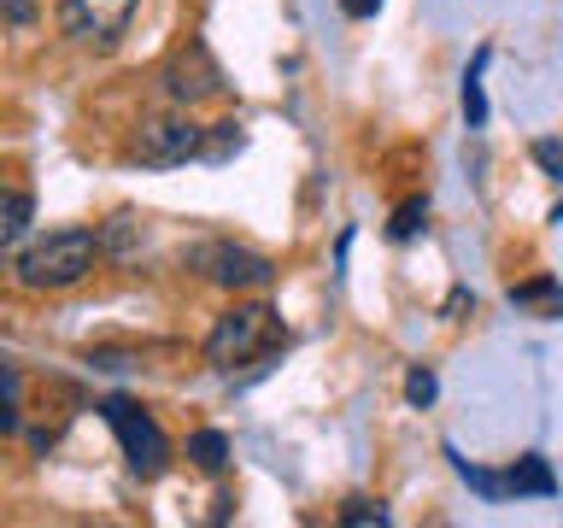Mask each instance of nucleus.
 <instances>
[{
  "label": "nucleus",
  "mask_w": 563,
  "mask_h": 528,
  "mask_svg": "<svg viewBox=\"0 0 563 528\" xmlns=\"http://www.w3.org/2000/svg\"><path fill=\"white\" fill-rule=\"evenodd\" d=\"M282 317L271 306H229L218 323H211L206 334V364L218 370V376H235L241 364H264V359H276L282 352Z\"/></svg>",
  "instance_id": "f257e3e1"
},
{
  "label": "nucleus",
  "mask_w": 563,
  "mask_h": 528,
  "mask_svg": "<svg viewBox=\"0 0 563 528\" xmlns=\"http://www.w3.org/2000/svg\"><path fill=\"white\" fill-rule=\"evenodd\" d=\"M95 258H100L95 229H47L42 241L24 246L18 282H24L30 294H65V288H77V282L95 271Z\"/></svg>",
  "instance_id": "f03ea898"
},
{
  "label": "nucleus",
  "mask_w": 563,
  "mask_h": 528,
  "mask_svg": "<svg viewBox=\"0 0 563 528\" xmlns=\"http://www.w3.org/2000/svg\"><path fill=\"white\" fill-rule=\"evenodd\" d=\"M100 417H106V429L118 435V447H123V458H130V470L141 482H158V475L170 470V435L153 422V411H141L135 399L112 394V399H100Z\"/></svg>",
  "instance_id": "7ed1b4c3"
},
{
  "label": "nucleus",
  "mask_w": 563,
  "mask_h": 528,
  "mask_svg": "<svg viewBox=\"0 0 563 528\" xmlns=\"http://www.w3.org/2000/svg\"><path fill=\"white\" fill-rule=\"evenodd\" d=\"M130 165H147V170H176L188 158H200V123L183 112H158V118H141L130 130V147H123Z\"/></svg>",
  "instance_id": "20e7f679"
},
{
  "label": "nucleus",
  "mask_w": 563,
  "mask_h": 528,
  "mask_svg": "<svg viewBox=\"0 0 563 528\" xmlns=\"http://www.w3.org/2000/svg\"><path fill=\"white\" fill-rule=\"evenodd\" d=\"M158 82H165V95L176 106H200L211 95H223V70L218 59H211V47L206 42H183L165 59V70H158Z\"/></svg>",
  "instance_id": "39448f33"
},
{
  "label": "nucleus",
  "mask_w": 563,
  "mask_h": 528,
  "mask_svg": "<svg viewBox=\"0 0 563 528\" xmlns=\"http://www.w3.org/2000/svg\"><path fill=\"white\" fill-rule=\"evenodd\" d=\"M141 0H65L59 7V30L77 47H112L123 30H130Z\"/></svg>",
  "instance_id": "423d86ee"
},
{
  "label": "nucleus",
  "mask_w": 563,
  "mask_h": 528,
  "mask_svg": "<svg viewBox=\"0 0 563 528\" xmlns=\"http://www.w3.org/2000/svg\"><path fill=\"white\" fill-rule=\"evenodd\" d=\"M194 271H206L218 288H264V282L276 276V264L253 253V246H235V241H206V246H194Z\"/></svg>",
  "instance_id": "0eeeda50"
},
{
  "label": "nucleus",
  "mask_w": 563,
  "mask_h": 528,
  "mask_svg": "<svg viewBox=\"0 0 563 528\" xmlns=\"http://www.w3.org/2000/svg\"><path fill=\"white\" fill-rule=\"evenodd\" d=\"M499 482H505V499H510V493H517V499H522V493H534V499H552V493H558V475H552L545 458H517Z\"/></svg>",
  "instance_id": "6e6552de"
},
{
  "label": "nucleus",
  "mask_w": 563,
  "mask_h": 528,
  "mask_svg": "<svg viewBox=\"0 0 563 528\" xmlns=\"http://www.w3.org/2000/svg\"><path fill=\"white\" fill-rule=\"evenodd\" d=\"M30 218H35L30 188H18V183H7V176H0V246H12L18 235H24Z\"/></svg>",
  "instance_id": "1a4fd4ad"
},
{
  "label": "nucleus",
  "mask_w": 563,
  "mask_h": 528,
  "mask_svg": "<svg viewBox=\"0 0 563 528\" xmlns=\"http://www.w3.org/2000/svg\"><path fill=\"white\" fill-rule=\"evenodd\" d=\"M241 147H246V130H241L235 118H223V123H211V130H200V158H206V165H229Z\"/></svg>",
  "instance_id": "9d476101"
},
{
  "label": "nucleus",
  "mask_w": 563,
  "mask_h": 528,
  "mask_svg": "<svg viewBox=\"0 0 563 528\" xmlns=\"http://www.w3.org/2000/svg\"><path fill=\"white\" fill-rule=\"evenodd\" d=\"M188 458H194V470L218 475V470L229 464V435H223V429H194V435H188Z\"/></svg>",
  "instance_id": "9b49d317"
},
{
  "label": "nucleus",
  "mask_w": 563,
  "mask_h": 528,
  "mask_svg": "<svg viewBox=\"0 0 563 528\" xmlns=\"http://www.w3.org/2000/svg\"><path fill=\"white\" fill-rule=\"evenodd\" d=\"M18 394H24V376H18V364L0 352V435L18 429Z\"/></svg>",
  "instance_id": "f8f14e48"
},
{
  "label": "nucleus",
  "mask_w": 563,
  "mask_h": 528,
  "mask_svg": "<svg viewBox=\"0 0 563 528\" xmlns=\"http://www.w3.org/2000/svg\"><path fill=\"white\" fill-rule=\"evenodd\" d=\"M487 59H493V53L482 47V53H475V65H470V77H464V118H470V130H482V123H487V100H482V70H487Z\"/></svg>",
  "instance_id": "ddd939ff"
},
{
  "label": "nucleus",
  "mask_w": 563,
  "mask_h": 528,
  "mask_svg": "<svg viewBox=\"0 0 563 528\" xmlns=\"http://www.w3.org/2000/svg\"><path fill=\"white\" fill-rule=\"evenodd\" d=\"M422 223H429V200L417 194V200H405V206L394 211V223H387V235H394V241H411V235H422Z\"/></svg>",
  "instance_id": "4468645a"
},
{
  "label": "nucleus",
  "mask_w": 563,
  "mask_h": 528,
  "mask_svg": "<svg viewBox=\"0 0 563 528\" xmlns=\"http://www.w3.org/2000/svg\"><path fill=\"white\" fill-rule=\"evenodd\" d=\"M510 299L517 306H540L545 317L558 311V276H534V282H522V288H510Z\"/></svg>",
  "instance_id": "2eb2a0df"
},
{
  "label": "nucleus",
  "mask_w": 563,
  "mask_h": 528,
  "mask_svg": "<svg viewBox=\"0 0 563 528\" xmlns=\"http://www.w3.org/2000/svg\"><path fill=\"white\" fill-rule=\"evenodd\" d=\"M341 522H346V528H369V522L382 528V522H387V505H376V499H352V505L341 510Z\"/></svg>",
  "instance_id": "dca6fc26"
},
{
  "label": "nucleus",
  "mask_w": 563,
  "mask_h": 528,
  "mask_svg": "<svg viewBox=\"0 0 563 528\" xmlns=\"http://www.w3.org/2000/svg\"><path fill=\"white\" fill-rule=\"evenodd\" d=\"M434 394H440V382H434V370H411V376H405V399L411 405H434Z\"/></svg>",
  "instance_id": "f3484780"
},
{
  "label": "nucleus",
  "mask_w": 563,
  "mask_h": 528,
  "mask_svg": "<svg viewBox=\"0 0 563 528\" xmlns=\"http://www.w3.org/2000/svg\"><path fill=\"white\" fill-rule=\"evenodd\" d=\"M534 165H540L545 176H552V183L563 176V153H558V141H552V135H545V141H534Z\"/></svg>",
  "instance_id": "a211bd4d"
},
{
  "label": "nucleus",
  "mask_w": 563,
  "mask_h": 528,
  "mask_svg": "<svg viewBox=\"0 0 563 528\" xmlns=\"http://www.w3.org/2000/svg\"><path fill=\"white\" fill-rule=\"evenodd\" d=\"M0 18L7 24H35V0H0Z\"/></svg>",
  "instance_id": "6ab92c4d"
},
{
  "label": "nucleus",
  "mask_w": 563,
  "mask_h": 528,
  "mask_svg": "<svg viewBox=\"0 0 563 528\" xmlns=\"http://www.w3.org/2000/svg\"><path fill=\"white\" fill-rule=\"evenodd\" d=\"M341 12H346V18H376L382 0H341Z\"/></svg>",
  "instance_id": "aec40b11"
}]
</instances>
